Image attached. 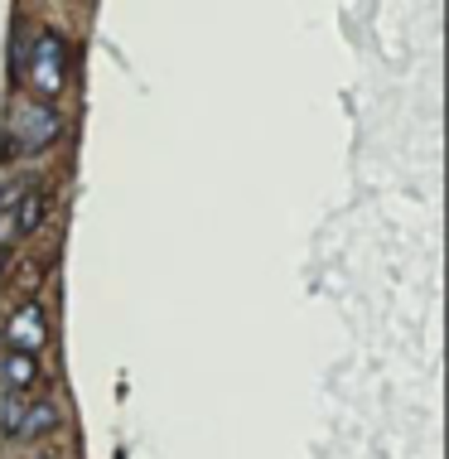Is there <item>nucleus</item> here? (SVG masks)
<instances>
[{"mask_svg": "<svg viewBox=\"0 0 449 459\" xmlns=\"http://www.w3.org/2000/svg\"><path fill=\"white\" fill-rule=\"evenodd\" d=\"M64 141V111L39 102L30 92H15L5 107V126H0V155L24 160V155H44Z\"/></svg>", "mask_w": 449, "mask_h": 459, "instance_id": "1", "label": "nucleus"}, {"mask_svg": "<svg viewBox=\"0 0 449 459\" xmlns=\"http://www.w3.org/2000/svg\"><path fill=\"white\" fill-rule=\"evenodd\" d=\"M15 73H24V82H30V97H39V102L54 107L58 97L68 92V78H73V48H68V34L54 30V24H39L30 39V58H20Z\"/></svg>", "mask_w": 449, "mask_h": 459, "instance_id": "2", "label": "nucleus"}, {"mask_svg": "<svg viewBox=\"0 0 449 459\" xmlns=\"http://www.w3.org/2000/svg\"><path fill=\"white\" fill-rule=\"evenodd\" d=\"M64 426V406L58 402H24V396H5L0 406V430H5L10 445H24V440H44Z\"/></svg>", "mask_w": 449, "mask_h": 459, "instance_id": "3", "label": "nucleus"}, {"mask_svg": "<svg viewBox=\"0 0 449 459\" xmlns=\"http://www.w3.org/2000/svg\"><path fill=\"white\" fill-rule=\"evenodd\" d=\"M44 343H48V309H44V300L24 295V300L10 309V319H5V353L39 358Z\"/></svg>", "mask_w": 449, "mask_h": 459, "instance_id": "4", "label": "nucleus"}, {"mask_svg": "<svg viewBox=\"0 0 449 459\" xmlns=\"http://www.w3.org/2000/svg\"><path fill=\"white\" fill-rule=\"evenodd\" d=\"M0 382H5V396L34 392V387L44 382L39 358H30V353H5V358H0Z\"/></svg>", "mask_w": 449, "mask_h": 459, "instance_id": "5", "label": "nucleus"}, {"mask_svg": "<svg viewBox=\"0 0 449 459\" xmlns=\"http://www.w3.org/2000/svg\"><path fill=\"white\" fill-rule=\"evenodd\" d=\"M44 208H48V198H44V189H30L20 198V208L10 218H15V232H34L44 222Z\"/></svg>", "mask_w": 449, "mask_h": 459, "instance_id": "6", "label": "nucleus"}, {"mask_svg": "<svg viewBox=\"0 0 449 459\" xmlns=\"http://www.w3.org/2000/svg\"><path fill=\"white\" fill-rule=\"evenodd\" d=\"M117 459H126V455H117Z\"/></svg>", "mask_w": 449, "mask_h": 459, "instance_id": "7", "label": "nucleus"}]
</instances>
